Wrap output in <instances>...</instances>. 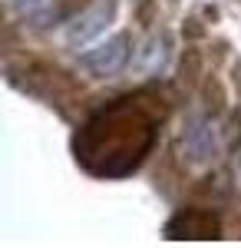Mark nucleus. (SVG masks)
<instances>
[{
  "instance_id": "nucleus-6",
  "label": "nucleus",
  "mask_w": 241,
  "mask_h": 248,
  "mask_svg": "<svg viewBox=\"0 0 241 248\" xmlns=\"http://www.w3.org/2000/svg\"><path fill=\"white\" fill-rule=\"evenodd\" d=\"M10 3L20 10V17L33 20V23H46V20L56 14L53 0H10Z\"/></svg>"
},
{
  "instance_id": "nucleus-1",
  "label": "nucleus",
  "mask_w": 241,
  "mask_h": 248,
  "mask_svg": "<svg viewBox=\"0 0 241 248\" xmlns=\"http://www.w3.org/2000/svg\"><path fill=\"white\" fill-rule=\"evenodd\" d=\"M162 116H166L162 99L149 90L119 96L116 103L93 113L76 133V162L99 179H119L136 172L159 139Z\"/></svg>"
},
{
  "instance_id": "nucleus-2",
  "label": "nucleus",
  "mask_w": 241,
  "mask_h": 248,
  "mask_svg": "<svg viewBox=\"0 0 241 248\" xmlns=\"http://www.w3.org/2000/svg\"><path fill=\"white\" fill-rule=\"evenodd\" d=\"M116 17V0H93L83 14H76L66 27H63V40L76 46V50H86L96 37L106 33V27Z\"/></svg>"
},
{
  "instance_id": "nucleus-4",
  "label": "nucleus",
  "mask_w": 241,
  "mask_h": 248,
  "mask_svg": "<svg viewBox=\"0 0 241 248\" xmlns=\"http://www.w3.org/2000/svg\"><path fill=\"white\" fill-rule=\"evenodd\" d=\"M218 232H222V222H218L215 215L198 212V209L179 212V215L166 225L168 238H218Z\"/></svg>"
},
{
  "instance_id": "nucleus-5",
  "label": "nucleus",
  "mask_w": 241,
  "mask_h": 248,
  "mask_svg": "<svg viewBox=\"0 0 241 248\" xmlns=\"http://www.w3.org/2000/svg\"><path fill=\"white\" fill-rule=\"evenodd\" d=\"M182 149H185L188 162H195V166H202V162H208V159H215V129H211L208 119L195 116V119L188 123L185 136H182Z\"/></svg>"
},
{
  "instance_id": "nucleus-3",
  "label": "nucleus",
  "mask_w": 241,
  "mask_h": 248,
  "mask_svg": "<svg viewBox=\"0 0 241 248\" xmlns=\"http://www.w3.org/2000/svg\"><path fill=\"white\" fill-rule=\"evenodd\" d=\"M129 60V37L126 33H112L109 40L90 46L83 57H79V66L90 73L93 79H106V77H116Z\"/></svg>"
}]
</instances>
